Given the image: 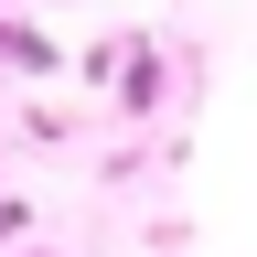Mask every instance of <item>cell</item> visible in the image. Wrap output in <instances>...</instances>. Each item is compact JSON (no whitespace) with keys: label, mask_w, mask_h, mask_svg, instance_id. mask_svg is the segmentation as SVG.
Returning a JSON list of instances; mask_svg holds the SVG:
<instances>
[{"label":"cell","mask_w":257,"mask_h":257,"mask_svg":"<svg viewBox=\"0 0 257 257\" xmlns=\"http://www.w3.org/2000/svg\"><path fill=\"white\" fill-rule=\"evenodd\" d=\"M0 54H11L22 75H43V64H54V43H43V32H32V22H0Z\"/></svg>","instance_id":"6da1fadb"},{"label":"cell","mask_w":257,"mask_h":257,"mask_svg":"<svg viewBox=\"0 0 257 257\" xmlns=\"http://www.w3.org/2000/svg\"><path fill=\"white\" fill-rule=\"evenodd\" d=\"M118 107H161V54L150 43H128V96H118Z\"/></svg>","instance_id":"7a4b0ae2"},{"label":"cell","mask_w":257,"mask_h":257,"mask_svg":"<svg viewBox=\"0 0 257 257\" xmlns=\"http://www.w3.org/2000/svg\"><path fill=\"white\" fill-rule=\"evenodd\" d=\"M0 236H22V204H11V193H0Z\"/></svg>","instance_id":"3957f363"}]
</instances>
